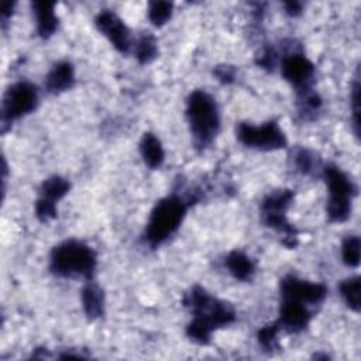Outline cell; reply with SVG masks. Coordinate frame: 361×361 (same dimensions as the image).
Segmentation results:
<instances>
[{
	"label": "cell",
	"instance_id": "obj_1",
	"mask_svg": "<svg viewBox=\"0 0 361 361\" xmlns=\"http://www.w3.org/2000/svg\"><path fill=\"white\" fill-rule=\"evenodd\" d=\"M186 117L195 145L197 148L210 145L220 128V114L216 100L204 90L192 92L188 99Z\"/></svg>",
	"mask_w": 361,
	"mask_h": 361
},
{
	"label": "cell",
	"instance_id": "obj_2",
	"mask_svg": "<svg viewBox=\"0 0 361 361\" xmlns=\"http://www.w3.org/2000/svg\"><path fill=\"white\" fill-rule=\"evenodd\" d=\"M192 200L171 195L161 199L151 212L145 228V240L151 247L161 245L180 226Z\"/></svg>",
	"mask_w": 361,
	"mask_h": 361
},
{
	"label": "cell",
	"instance_id": "obj_3",
	"mask_svg": "<svg viewBox=\"0 0 361 361\" xmlns=\"http://www.w3.org/2000/svg\"><path fill=\"white\" fill-rule=\"evenodd\" d=\"M97 259L94 251L78 240H66L51 252V271L65 278H92Z\"/></svg>",
	"mask_w": 361,
	"mask_h": 361
},
{
	"label": "cell",
	"instance_id": "obj_4",
	"mask_svg": "<svg viewBox=\"0 0 361 361\" xmlns=\"http://www.w3.org/2000/svg\"><path fill=\"white\" fill-rule=\"evenodd\" d=\"M323 176L329 186L327 216L333 223H343L350 217L351 199L357 193L353 180L336 165H327L323 169Z\"/></svg>",
	"mask_w": 361,
	"mask_h": 361
},
{
	"label": "cell",
	"instance_id": "obj_5",
	"mask_svg": "<svg viewBox=\"0 0 361 361\" xmlns=\"http://www.w3.org/2000/svg\"><path fill=\"white\" fill-rule=\"evenodd\" d=\"M185 305L193 312V319L202 322L212 331L233 323L235 319V312L228 303L209 296L200 286H195L186 293Z\"/></svg>",
	"mask_w": 361,
	"mask_h": 361
},
{
	"label": "cell",
	"instance_id": "obj_6",
	"mask_svg": "<svg viewBox=\"0 0 361 361\" xmlns=\"http://www.w3.org/2000/svg\"><path fill=\"white\" fill-rule=\"evenodd\" d=\"M292 199V190H278L275 193L268 195L261 203L262 221L268 227L282 233L285 235V244L288 247H295L298 243L296 230L286 220V210Z\"/></svg>",
	"mask_w": 361,
	"mask_h": 361
},
{
	"label": "cell",
	"instance_id": "obj_7",
	"mask_svg": "<svg viewBox=\"0 0 361 361\" xmlns=\"http://www.w3.org/2000/svg\"><path fill=\"white\" fill-rule=\"evenodd\" d=\"M235 133L238 141L250 148L272 151L283 148L286 145V137L275 121H268L261 126L240 123Z\"/></svg>",
	"mask_w": 361,
	"mask_h": 361
},
{
	"label": "cell",
	"instance_id": "obj_8",
	"mask_svg": "<svg viewBox=\"0 0 361 361\" xmlns=\"http://www.w3.org/2000/svg\"><path fill=\"white\" fill-rule=\"evenodd\" d=\"M38 103V90L30 82H17L11 85L3 99V121L11 123L31 113Z\"/></svg>",
	"mask_w": 361,
	"mask_h": 361
},
{
	"label": "cell",
	"instance_id": "obj_9",
	"mask_svg": "<svg viewBox=\"0 0 361 361\" xmlns=\"http://www.w3.org/2000/svg\"><path fill=\"white\" fill-rule=\"evenodd\" d=\"M281 295L283 299H292L305 305H317L324 300L327 288L323 283L299 279L288 275L281 281Z\"/></svg>",
	"mask_w": 361,
	"mask_h": 361
},
{
	"label": "cell",
	"instance_id": "obj_10",
	"mask_svg": "<svg viewBox=\"0 0 361 361\" xmlns=\"http://www.w3.org/2000/svg\"><path fill=\"white\" fill-rule=\"evenodd\" d=\"M282 76L300 93L312 89L314 66L303 54H290L282 61Z\"/></svg>",
	"mask_w": 361,
	"mask_h": 361
},
{
	"label": "cell",
	"instance_id": "obj_11",
	"mask_svg": "<svg viewBox=\"0 0 361 361\" xmlns=\"http://www.w3.org/2000/svg\"><path fill=\"white\" fill-rule=\"evenodd\" d=\"M94 23L97 30L114 45L118 52L127 54L130 51V31L118 16H116L113 11L104 10L97 14Z\"/></svg>",
	"mask_w": 361,
	"mask_h": 361
},
{
	"label": "cell",
	"instance_id": "obj_12",
	"mask_svg": "<svg viewBox=\"0 0 361 361\" xmlns=\"http://www.w3.org/2000/svg\"><path fill=\"white\" fill-rule=\"evenodd\" d=\"M307 306L309 305H305L302 302L282 298L279 319L276 323L279 324L281 329H285L288 331L296 333L303 330L305 327H307L312 319V313Z\"/></svg>",
	"mask_w": 361,
	"mask_h": 361
},
{
	"label": "cell",
	"instance_id": "obj_13",
	"mask_svg": "<svg viewBox=\"0 0 361 361\" xmlns=\"http://www.w3.org/2000/svg\"><path fill=\"white\" fill-rule=\"evenodd\" d=\"M75 83V69L71 62H58L45 78V87L51 93H61Z\"/></svg>",
	"mask_w": 361,
	"mask_h": 361
},
{
	"label": "cell",
	"instance_id": "obj_14",
	"mask_svg": "<svg viewBox=\"0 0 361 361\" xmlns=\"http://www.w3.org/2000/svg\"><path fill=\"white\" fill-rule=\"evenodd\" d=\"M35 20H37V31L42 38L51 37L58 25V18L55 16V4L49 1H35L32 3Z\"/></svg>",
	"mask_w": 361,
	"mask_h": 361
},
{
	"label": "cell",
	"instance_id": "obj_15",
	"mask_svg": "<svg viewBox=\"0 0 361 361\" xmlns=\"http://www.w3.org/2000/svg\"><path fill=\"white\" fill-rule=\"evenodd\" d=\"M103 292L94 282H87L82 289V305L86 316L90 320L99 319L103 314Z\"/></svg>",
	"mask_w": 361,
	"mask_h": 361
},
{
	"label": "cell",
	"instance_id": "obj_16",
	"mask_svg": "<svg viewBox=\"0 0 361 361\" xmlns=\"http://www.w3.org/2000/svg\"><path fill=\"white\" fill-rule=\"evenodd\" d=\"M226 267L228 272L240 281H250L255 272L252 259L241 251H231L226 258Z\"/></svg>",
	"mask_w": 361,
	"mask_h": 361
},
{
	"label": "cell",
	"instance_id": "obj_17",
	"mask_svg": "<svg viewBox=\"0 0 361 361\" xmlns=\"http://www.w3.org/2000/svg\"><path fill=\"white\" fill-rule=\"evenodd\" d=\"M140 151H141V157H142L144 162L149 168L155 169L162 165L165 152H164L161 141L154 134L145 133L142 135V140L140 142Z\"/></svg>",
	"mask_w": 361,
	"mask_h": 361
},
{
	"label": "cell",
	"instance_id": "obj_18",
	"mask_svg": "<svg viewBox=\"0 0 361 361\" xmlns=\"http://www.w3.org/2000/svg\"><path fill=\"white\" fill-rule=\"evenodd\" d=\"M340 295L345 305L354 310H360V278L358 276H351L340 282L338 285Z\"/></svg>",
	"mask_w": 361,
	"mask_h": 361
},
{
	"label": "cell",
	"instance_id": "obj_19",
	"mask_svg": "<svg viewBox=\"0 0 361 361\" xmlns=\"http://www.w3.org/2000/svg\"><path fill=\"white\" fill-rule=\"evenodd\" d=\"M69 190V182L61 176H51L41 186V197L51 202L62 199Z\"/></svg>",
	"mask_w": 361,
	"mask_h": 361
},
{
	"label": "cell",
	"instance_id": "obj_20",
	"mask_svg": "<svg viewBox=\"0 0 361 361\" xmlns=\"http://www.w3.org/2000/svg\"><path fill=\"white\" fill-rule=\"evenodd\" d=\"M157 52H158V48H157L155 38L152 35H149V34L142 35L135 42L134 54H135V58L138 59L140 63L151 62L157 56Z\"/></svg>",
	"mask_w": 361,
	"mask_h": 361
},
{
	"label": "cell",
	"instance_id": "obj_21",
	"mask_svg": "<svg viewBox=\"0 0 361 361\" xmlns=\"http://www.w3.org/2000/svg\"><path fill=\"white\" fill-rule=\"evenodd\" d=\"M341 257L345 265L358 267L360 264V238L357 235H348L341 245Z\"/></svg>",
	"mask_w": 361,
	"mask_h": 361
},
{
	"label": "cell",
	"instance_id": "obj_22",
	"mask_svg": "<svg viewBox=\"0 0 361 361\" xmlns=\"http://www.w3.org/2000/svg\"><path fill=\"white\" fill-rule=\"evenodd\" d=\"M281 327L278 323H272L268 324L262 329H259L258 331V343L262 347L264 351L272 353L275 350H278L279 344H278V333H279Z\"/></svg>",
	"mask_w": 361,
	"mask_h": 361
},
{
	"label": "cell",
	"instance_id": "obj_23",
	"mask_svg": "<svg viewBox=\"0 0 361 361\" xmlns=\"http://www.w3.org/2000/svg\"><path fill=\"white\" fill-rule=\"evenodd\" d=\"M172 14V4L168 1H151L149 7H148V17L149 21L161 27L164 25Z\"/></svg>",
	"mask_w": 361,
	"mask_h": 361
},
{
	"label": "cell",
	"instance_id": "obj_24",
	"mask_svg": "<svg viewBox=\"0 0 361 361\" xmlns=\"http://www.w3.org/2000/svg\"><path fill=\"white\" fill-rule=\"evenodd\" d=\"M295 164H296V168L305 175H309V173L314 172L316 171L314 168L319 166L314 154L307 151V149H299L295 154Z\"/></svg>",
	"mask_w": 361,
	"mask_h": 361
},
{
	"label": "cell",
	"instance_id": "obj_25",
	"mask_svg": "<svg viewBox=\"0 0 361 361\" xmlns=\"http://www.w3.org/2000/svg\"><path fill=\"white\" fill-rule=\"evenodd\" d=\"M35 216L41 220V221H49L51 219H54L56 216V206L55 202H51L48 199L39 197L35 203Z\"/></svg>",
	"mask_w": 361,
	"mask_h": 361
},
{
	"label": "cell",
	"instance_id": "obj_26",
	"mask_svg": "<svg viewBox=\"0 0 361 361\" xmlns=\"http://www.w3.org/2000/svg\"><path fill=\"white\" fill-rule=\"evenodd\" d=\"M351 107H353V120H354L355 134H358V128H360V82H358V78L355 79V82L353 85Z\"/></svg>",
	"mask_w": 361,
	"mask_h": 361
},
{
	"label": "cell",
	"instance_id": "obj_27",
	"mask_svg": "<svg viewBox=\"0 0 361 361\" xmlns=\"http://www.w3.org/2000/svg\"><path fill=\"white\" fill-rule=\"evenodd\" d=\"M257 63L265 69H272L276 63V52L272 49V48H265L258 59H257Z\"/></svg>",
	"mask_w": 361,
	"mask_h": 361
},
{
	"label": "cell",
	"instance_id": "obj_28",
	"mask_svg": "<svg viewBox=\"0 0 361 361\" xmlns=\"http://www.w3.org/2000/svg\"><path fill=\"white\" fill-rule=\"evenodd\" d=\"M214 75L221 83H231L235 78V68L230 65H220L214 69Z\"/></svg>",
	"mask_w": 361,
	"mask_h": 361
},
{
	"label": "cell",
	"instance_id": "obj_29",
	"mask_svg": "<svg viewBox=\"0 0 361 361\" xmlns=\"http://www.w3.org/2000/svg\"><path fill=\"white\" fill-rule=\"evenodd\" d=\"M286 7V13L290 16H298L302 10V4L296 3V1H290V3H285Z\"/></svg>",
	"mask_w": 361,
	"mask_h": 361
}]
</instances>
